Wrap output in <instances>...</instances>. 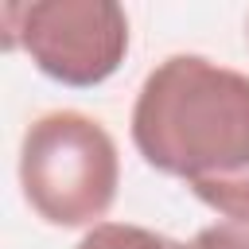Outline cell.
<instances>
[{
	"mask_svg": "<svg viewBox=\"0 0 249 249\" xmlns=\"http://www.w3.org/2000/svg\"><path fill=\"white\" fill-rule=\"evenodd\" d=\"M132 144L198 202L249 222V74L206 54H167L132 101Z\"/></svg>",
	"mask_w": 249,
	"mask_h": 249,
	"instance_id": "obj_1",
	"label": "cell"
},
{
	"mask_svg": "<svg viewBox=\"0 0 249 249\" xmlns=\"http://www.w3.org/2000/svg\"><path fill=\"white\" fill-rule=\"evenodd\" d=\"M19 187L47 226L93 230L121 187L117 140L89 113L51 109L23 128Z\"/></svg>",
	"mask_w": 249,
	"mask_h": 249,
	"instance_id": "obj_2",
	"label": "cell"
},
{
	"mask_svg": "<svg viewBox=\"0 0 249 249\" xmlns=\"http://www.w3.org/2000/svg\"><path fill=\"white\" fill-rule=\"evenodd\" d=\"M4 47L54 82L89 89L113 78L128 54V16L113 0H31L4 4Z\"/></svg>",
	"mask_w": 249,
	"mask_h": 249,
	"instance_id": "obj_3",
	"label": "cell"
},
{
	"mask_svg": "<svg viewBox=\"0 0 249 249\" xmlns=\"http://www.w3.org/2000/svg\"><path fill=\"white\" fill-rule=\"evenodd\" d=\"M195 249H249V222H214V226H202L191 241Z\"/></svg>",
	"mask_w": 249,
	"mask_h": 249,
	"instance_id": "obj_5",
	"label": "cell"
},
{
	"mask_svg": "<svg viewBox=\"0 0 249 249\" xmlns=\"http://www.w3.org/2000/svg\"><path fill=\"white\" fill-rule=\"evenodd\" d=\"M74 249H195V245L156 233L148 226H132V222H97L93 230L82 233Z\"/></svg>",
	"mask_w": 249,
	"mask_h": 249,
	"instance_id": "obj_4",
	"label": "cell"
}]
</instances>
